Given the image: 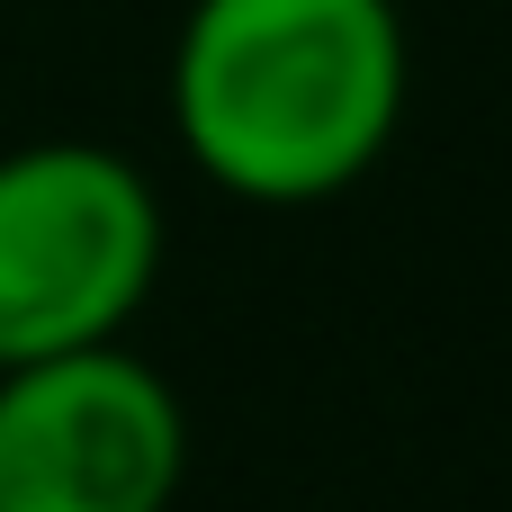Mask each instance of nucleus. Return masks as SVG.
<instances>
[{"instance_id": "f257e3e1", "label": "nucleus", "mask_w": 512, "mask_h": 512, "mask_svg": "<svg viewBox=\"0 0 512 512\" xmlns=\"http://www.w3.org/2000/svg\"><path fill=\"white\" fill-rule=\"evenodd\" d=\"M396 0H189L171 36V135L243 207L360 189L405 126Z\"/></svg>"}, {"instance_id": "f03ea898", "label": "nucleus", "mask_w": 512, "mask_h": 512, "mask_svg": "<svg viewBox=\"0 0 512 512\" xmlns=\"http://www.w3.org/2000/svg\"><path fill=\"white\" fill-rule=\"evenodd\" d=\"M153 279L162 198L126 153L90 135L0 153V369L126 342Z\"/></svg>"}, {"instance_id": "7ed1b4c3", "label": "nucleus", "mask_w": 512, "mask_h": 512, "mask_svg": "<svg viewBox=\"0 0 512 512\" xmlns=\"http://www.w3.org/2000/svg\"><path fill=\"white\" fill-rule=\"evenodd\" d=\"M189 405L126 342L0 369V512H171Z\"/></svg>"}]
</instances>
